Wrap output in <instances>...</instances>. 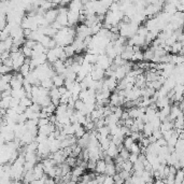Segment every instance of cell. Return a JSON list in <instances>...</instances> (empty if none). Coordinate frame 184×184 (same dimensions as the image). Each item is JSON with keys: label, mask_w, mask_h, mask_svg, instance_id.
<instances>
[{"label": "cell", "mask_w": 184, "mask_h": 184, "mask_svg": "<svg viewBox=\"0 0 184 184\" xmlns=\"http://www.w3.org/2000/svg\"><path fill=\"white\" fill-rule=\"evenodd\" d=\"M175 184H181L184 181V169H180L177 171L175 175Z\"/></svg>", "instance_id": "8"}, {"label": "cell", "mask_w": 184, "mask_h": 184, "mask_svg": "<svg viewBox=\"0 0 184 184\" xmlns=\"http://www.w3.org/2000/svg\"><path fill=\"white\" fill-rule=\"evenodd\" d=\"M64 51H65V54L68 56V58H71V57H73V56H74V54H76V50H74V47H73L72 45L65 46Z\"/></svg>", "instance_id": "11"}, {"label": "cell", "mask_w": 184, "mask_h": 184, "mask_svg": "<svg viewBox=\"0 0 184 184\" xmlns=\"http://www.w3.org/2000/svg\"><path fill=\"white\" fill-rule=\"evenodd\" d=\"M77 162H78V158L72 157V156H69V157H67V159H66V163L68 164L71 168L77 167Z\"/></svg>", "instance_id": "18"}, {"label": "cell", "mask_w": 184, "mask_h": 184, "mask_svg": "<svg viewBox=\"0 0 184 184\" xmlns=\"http://www.w3.org/2000/svg\"><path fill=\"white\" fill-rule=\"evenodd\" d=\"M52 80H53V83H54V86H56V87L59 88L61 87V86H65V78L63 76L56 74Z\"/></svg>", "instance_id": "5"}, {"label": "cell", "mask_w": 184, "mask_h": 184, "mask_svg": "<svg viewBox=\"0 0 184 184\" xmlns=\"http://www.w3.org/2000/svg\"><path fill=\"white\" fill-rule=\"evenodd\" d=\"M134 122H135V120H132V118H128L127 121H125V126L128 128H130L132 125H134Z\"/></svg>", "instance_id": "32"}, {"label": "cell", "mask_w": 184, "mask_h": 184, "mask_svg": "<svg viewBox=\"0 0 184 184\" xmlns=\"http://www.w3.org/2000/svg\"><path fill=\"white\" fill-rule=\"evenodd\" d=\"M153 136L156 138V140L162 139V138H163V131L161 130V128H158V129H154Z\"/></svg>", "instance_id": "27"}, {"label": "cell", "mask_w": 184, "mask_h": 184, "mask_svg": "<svg viewBox=\"0 0 184 184\" xmlns=\"http://www.w3.org/2000/svg\"><path fill=\"white\" fill-rule=\"evenodd\" d=\"M123 170L124 171H127V172H131L134 171V164L130 163L129 161H125L124 165H123Z\"/></svg>", "instance_id": "15"}, {"label": "cell", "mask_w": 184, "mask_h": 184, "mask_svg": "<svg viewBox=\"0 0 184 184\" xmlns=\"http://www.w3.org/2000/svg\"><path fill=\"white\" fill-rule=\"evenodd\" d=\"M21 104V99H19V98H13L12 97V100H11V104H10V109H16L17 107Z\"/></svg>", "instance_id": "24"}, {"label": "cell", "mask_w": 184, "mask_h": 184, "mask_svg": "<svg viewBox=\"0 0 184 184\" xmlns=\"http://www.w3.org/2000/svg\"><path fill=\"white\" fill-rule=\"evenodd\" d=\"M13 70L12 67H8L5 65L1 64V67H0V72H1V76L3 74H8V73H11V71Z\"/></svg>", "instance_id": "19"}, {"label": "cell", "mask_w": 184, "mask_h": 184, "mask_svg": "<svg viewBox=\"0 0 184 184\" xmlns=\"http://www.w3.org/2000/svg\"><path fill=\"white\" fill-rule=\"evenodd\" d=\"M130 153L140 155V154H141V146H140V144L139 143H136V142H135V144L132 145L131 150H130Z\"/></svg>", "instance_id": "16"}, {"label": "cell", "mask_w": 184, "mask_h": 184, "mask_svg": "<svg viewBox=\"0 0 184 184\" xmlns=\"http://www.w3.org/2000/svg\"><path fill=\"white\" fill-rule=\"evenodd\" d=\"M148 33H149V30H148V28H146L145 26H140L139 28H138L137 35H139L140 37L145 38L146 36H148Z\"/></svg>", "instance_id": "17"}, {"label": "cell", "mask_w": 184, "mask_h": 184, "mask_svg": "<svg viewBox=\"0 0 184 184\" xmlns=\"http://www.w3.org/2000/svg\"><path fill=\"white\" fill-rule=\"evenodd\" d=\"M37 41L35 40H31V39H26V42H25V44H24V46L26 47H29V49H31V50H33L36 47V45H37Z\"/></svg>", "instance_id": "21"}, {"label": "cell", "mask_w": 184, "mask_h": 184, "mask_svg": "<svg viewBox=\"0 0 184 184\" xmlns=\"http://www.w3.org/2000/svg\"><path fill=\"white\" fill-rule=\"evenodd\" d=\"M104 184H115L114 182V179L113 177H110V175H107L106 177V180H104Z\"/></svg>", "instance_id": "31"}, {"label": "cell", "mask_w": 184, "mask_h": 184, "mask_svg": "<svg viewBox=\"0 0 184 184\" xmlns=\"http://www.w3.org/2000/svg\"><path fill=\"white\" fill-rule=\"evenodd\" d=\"M138 159H139V155H137V154H131V153H130L129 159H128V161H129L130 163H132V164L137 163Z\"/></svg>", "instance_id": "29"}, {"label": "cell", "mask_w": 184, "mask_h": 184, "mask_svg": "<svg viewBox=\"0 0 184 184\" xmlns=\"http://www.w3.org/2000/svg\"><path fill=\"white\" fill-rule=\"evenodd\" d=\"M154 184H167L166 183L165 180H161V179H157L154 181Z\"/></svg>", "instance_id": "34"}, {"label": "cell", "mask_w": 184, "mask_h": 184, "mask_svg": "<svg viewBox=\"0 0 184 184\" xmlns=\"http://www.w3.org/2000/svg\"><path fill=\"white\" fill-rule=\"evenodd\" d=\"M58 90H59V94H60L61 96H63V95H65L67 92H68V90H67L66 86H61V87L58 88Z\"/></svg>", "instance_id": "33"}, {"label": "cell", "mask_w": 184, "mask_h": 184, "mask_svg": "<svg viewBox=\"0 0 184 184\" xmlns=\"http://www.w3.org/2000/svg\"><path fill=\"white\" fill-rule=\"evenodd\" d=\"M49 124H50V120H49V118H40L38 122V127L39 128L43 127V126L49 125Z\"/></svg>", "instance_id": "28"}, {"label": "cell", "mask_w": 184, "mask_h": 184, "mask_svg": "<svg viewBox=\"0 0 184 184\" xmlns=\"http://www.w3.org/2000/svg\"><path fill=\"white\" fill-rule=\"evenodd\" d=\"M57 16H58V10H57V9H52V10H49V11H46V13H45V15H44V19H45V21H46L47 23L52 24L57 19Z\"/></svg>", "instance_id": "1"}, {"label": "cell", "mask_w": 184, "mask_h": 184, "mask_svg": "<svg viewBox=\"0 0 184 184\" xmlns=\"http://www.w3.org/2000/svg\"><path fill=\"white\" fill-rule=\"evenodd\" d=\"M10 85H11L12 90H22L24 87V82H22L21 80H19L14 76V78L12 79V81L10 82Z\"/></svg>", "instance_id": "4"}, {"label": "cell", "mask_w": 184, "mask_h": 184, "mask_svg": "<svg viewBox=\"0 0 184 184\" xmlns=\"http://www.w3.org/2000/svg\"><path fill=\"white\" fill-rule=\"evenodd\" d=\"M134 144H135V141L132 140L131 137H125V139H124V142H123V145H124V148H125L126 150L130 151Z\"/></svg>", "instance_id": "9"}, {"label": "cell", "mask_w": 184, "mask_h": 184, "mask_svg": "<svg viewBox=\"0 0 184 184\" xmlns=\"http://www.w3.org/2000/svg\"><path fill=\"white\" fill-rule=\"evenodd\" d=\"M84 171H85V169H83L82 167H80V166H77V167H74L72 169V175H76V177H82L83 175H84Z\"/></svg>", "instance_id": "13"}, {"label": "cell", "mask_w": 184, "mask_h": 184, "mask_svg": "<svg viewBox=\"0 0 184 184\" xmlns=\"http://www.w3.org/2000/svg\"><path fill=\"white\" fill-rule=\"evenodd\" d=\"M116 173H118V172H116L115 164H110V165H107L106 173H104V175H110V177H114Z\"/></svg>", "instance_id": "6"}, {"label": "cell", "mask_w": 184, "mask_h": 184, "mask_svg": "<svg viewBox=\"0 0 184 184\" xmlns=\"http://www.w3.org/2000/svg\"><path fill=\"white\" fill-rule=\"evenodd\" d=\"M85 108V102L83 100L79 99L78 101H76V106H74V109L77 111H83Z\"/></svg>", "instance_id": "23"}, {"label": "cell", "mask_w": 184, "mask_h": 184, "mask_svg": "<svg viewBox=\"0 0 184 184\" xmlns=\"http://www.w3.org/2000/svg\"><path fill=\"white\" fill-rule=\"evenodd\" d=\"M106 169H107V164L104 163V161H102V159L97 161V166L96 169H95V172L97 175H104L106 173Z\"/></svg>", "instance_id": "3"}, {"label": "cell", "mask_w": 184, "mask_h": 184, "mask_svg": "<svg viewBox=\"0 0 184 184\" xmlns=\"http://www.w3.org/2000/svg\"><path fill=\"white\" fill-rule=\"evenodd\" d=\"M86 132H87V131H86V130H85V128L82 126V127L79 128V129L77 130V131H76V135H74V136H76V137L78 138V140H79V139H81V138H82L83 136H84V135L86 134Z\"/></svg>", "instance_id": "25"}, {"label": "cell", "mask_w": 184, "mask_h": 184, "mask_svg": "<svg viewBox=\"0 0 184 184\" xmlns=\"http://www.w3.org/2000/svg\"><path fill=\"white\" fill-rule=\"evenodd\" d=\"M120 156L124 159V161H128V159H129V156H130V151H128V150H126L125 148H124V149L120 152Z\"/></svg>", "instance_id": "22"}, {"label": "cell", "mask_w": 184, "mask_h": 184, "mask_svg": "<svg viewBox=\"0 0 184 184\" xmlns=\"http://www.w3.org/2000/svg\"><path fill=\"white\" fill-rule=\"evenodd\" d=\"M83 3L82 1H79V0H76V1H72L70 2V5H68L69 11H73V12H80L81 10L83 9Z\"/></svg>", "instance_id": "2"}, {"label": "cell", "mask_w": 184, "mask_h": 184, "mask_svg": "<svg viewBox=\"0 0 184 184\" xmlns=\"http://www.w3.org/2000/svg\"><path fill=\"white\" fill-rule=\"evenodd\" d=\"M10 88H12L11 85H10V83H5V82H3V81L0 82V90H1V93L5 92V90H10Z\"/></svg>", "instance_id": "26"}, {"label": "cell", "mask_w": 184, "mask_h": 184, "mask_svg": "<svg viewBox=\"0 0 184 184\" xmlns=\"http://www.w3.org/2000/svg\"><path fill=\"white\" fill-rule=\"evenodd\" d=\"M32 53H33V50H31L29 47L23 46V55L26 57V58H31V57H32Z\"/></svg>", "instance_id": "20"}, {"label": "cell", "mask_w": 184, "mask_h": 184, "mask_svg": "<svg viewBox=\"0 0 184 184\" xmlns=\"http://www.w3.org/2000/svg\"><path fill=\"white\" fill-rule=\"evenodd\" d=\"M30 72H31V69H30V66H29V65L24 64L23 66H22V68L19 69V73H21L23 77H25V78H26Z\"/></svg>", "instance_id": "12"}, {"label": "cell", "mask_w": 184, "mask_h": 184, "mask_svg": "<svg viewBox=\"0 0 184 184\" xmlns=\"http://www.w3.org/2000/svg\"><path fill=\"white\" fill-rule=\"evenodd\" d=\"M12 97H7V98H1V102H0V107L1 109H10V104H11Z\"/></svg>", "instance_id": "10"}, {"label": "cell", "mask_w": 184, "mask_h": 184, "mask_svg": "<svg viewBox=\"0 0 184 184\" xmlns=\"http://www.w3.org/2000/svg\"><path fill=\"white\" fill-rule=\"evenodd\" d=\"M32 104H33L32 100H31L30 98H28L27 96L21 99V106L25 107V108H29V107H31Z\"/></svg>", "instance_id": "14"}, {"label": "cell", "mask_w": 184, "mask_h": 184, "mask_svg": "<svg viewBox=\"0 0 184 184\" xmlns=\"http://www.w3.org/2000/svg\"><path fill=\"white\" fill-rule=\"evenodd\" d=\"M182 49H183V44L178 41V42H175V44L171 46V53L175 55H179L180 53H181Z\"/></svg>", "instance_id": "7"}, {"label": "cell", "mask_w": 184, "mask_h": 184, "mask_svg": "<svg viewBox=\"0 0 184 184\" xmlns=\"http://www.w3.org/2000/svg\"><path fill=\"white\" fill-rule=\"evenodd\" d=\"M156 143L158 144V145L161 146V148H164V146H168V142L166 139H164V138H162V139H158L157 141H156Z\"/></svg>", "instance_id": "30"}]
</instances>
